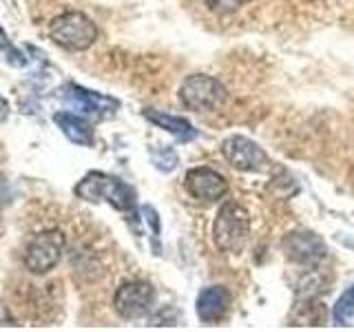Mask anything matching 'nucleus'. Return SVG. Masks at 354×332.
Returning a JSON list of instances; mask_svg holds the SVG:
<instances>
[{"mask_svg":"<svg viewBox=\"0 0 354 332\" xmlns=\"http://www.w3.org/2000/svg\"><path fill=\"white\" fill-rule=\"evenodd\" d=\"M75 195L84 199V202H106L122 213H131L136 210V193L122 180L113 175H106L102 171L86 173L75 186Z\"/></svg>","mask_w":354,"mask_h":332,"instance_id":"1","label":"nucleus"},{"mask_svg":"<svg viewBox=\"0 0 354 332\" xmlns=\"http://www.w3.org/2000/svg\"><path fill=\"white\" fill-rule=\"evenodd\" d=\"M250 235V215L237 202H226L219 208L213 224V239L221 252L237 255L243 250Z\"/></svg>","mask_w":354,"mask_h":332,"instance_id":"2","label":"nucleus"},{"mask_svg":"<svg viewBox=\"0 0 354 332\" xmlns=\"http://www.w3.org/2000/svg\"><path fill=\"white\" fill-rule=\"evenodd\" d=\"M49 33L58 47L69 51H84L97 40L95 22L82 11H64L55 16L49 25Z\"/></svg>","mask_w":354,"mask_h":332,"instance_id":"3","label":"nucleus"},{"mask_svg":"<svg viewBox=\"0 0 354 332\" xmlns=\"http://www.w3.org/2000/svg\"><path fill=\"white\" fill-rule=\"evenodd\" d=\"M228 91L217 77L204 73L188 75L180 86V100L191 111H215L226 102Z\"/></svg>","mask_w":354,"mask_h":332,"instance_id":"4","label":"nucleus"},{"mask_svg":"<svg viewBox=\"0 0 354 332\" xmlns=\"http://www.w3.org/2000/svg\"><path fill=\"white\" fill-rule=\"evenodd\" d=\"M66 237L62 230H42L25 248V268L33 275H47L58 266L64 252Z\"/></svg>","mask_w":354,"mask_h":332,"instance_id":"5","label":"nucleus"},{"mask_svg":"<svg viewBox=\"0 0 354 332\" xmlns=\"http://www.w3.org/2000/svg\"><path fill=\"white\" fill-rule=\"evenodd\" d=\"M155 304V290L147 282H127L122 284L115 297H113V308L122 319H142L151 313Z\"/></svg>","mask_w":354,"mask_h":332,"instance_id":"6","label":"nucleus"},{"mask_svg":"<svg viewBox=\"0 0 354 332\" xmlns=\"http://www.w3.org/2000/svg\"><path fill=\"white\" fill-rule=\"evenodd\" d=\"M281 246H283V252H286L288 259L299 264V266H306V268H317L328 255L324 239H321L313 230L288 232Z\"/></svg>","mask_w":354,"mask_h":332,"instance_id":"7","label":"nucleus"},{"mask_svg":"<svg viewBox=\"0 0 354 332\" xmlns=\"http://www.w3.org/2000/svg\"><path fill=\"white\" fill-rule=\"evenodd\" d=\"M62 100L73 111H80V113L91 116V118H109L120 109V102L115 98L88 91V89L73 84V82H69L62 89Z\"/></svg>","mask_w":354,"mask_h":332,"instance_id":"8","label":"nucleus"},{"mask_svg":"<svg viewBox=\"0 0 354 332\" xmlns=\"http://www.w3.org/2000/svg\"><path fill=\"white\" fill-rule=\"evenodd\" d=\"M221 155L228 160L230 166L237 171H261L268 164V155L259 147L243 136H230L221 142Z\"/></svg>","mask_w":354,"mask_h":332,"instance_id":"9","label":"nucleus"},{"mask_svg":"<svg viewBox=\"0 0 354 332\" xmlns=\"http://www.w3.org/2000/svg\"><path fill=\"white\" fill-rule=\"evenodd\" d=\"M184 186L188 195L199 202H217L228 193V182L224 175L208 169V166H197L186 173Z\"/></svg>","mask_w":354,"mask_h":332,"instance_id":"10","label":"nucleus"},{"mask_svg":"<svg viewBox=\"0 0 354 332\" xmlns=\"http://www.w3.org/2000/svg\"><path fill=\"white\" fill-rule=\"evenodd\" d=\"M230 306V293L224 286H208L202 293L197 295V317L204 321V324H215L221 317L228 313Z\"/></svg>","mask_w":354,"mask_h":332,"instance_id":"11","label":"nucleus"},{"mask_svg":"<svg viewBox=\"0 0 354 332\" xmlns=\"http://www.w3.org/2000/svg\"><path fill=\"white\" fill-rule=\"evenodd\" d=\"M53 122L62 131V136L77 147H91L93 144V129L84 118L71 113V111H58V113H53Z\"/></svg>","mask_w":354,"mask_h":332,"instance_id":"12","label":"nucleus"},{"mask_svg":"<svg viewBox=\"0 0 354 332\" xmlns=\"http://www.w3.org/2000/svg\"><path fill=\"white\" fill-rule=\"evenodd\" d=\"M142 116L147 118L151 124L160 127L164 131L173 133V136L180 140V142H191L197 138V129H193V124L188 120L180 118V116H171V113H164V111L158 109H144Z\"/></svg>","mask_w":354,"mask_h":332,"instance_id":"13","label":"nucleus"},{"mask_svg":"<svg viewBox=\"0 0 354 332\" xmlns=\"http://www.w3.org/2000/svg\"><path fill=\"white\" fill-rule=\"evenodd\" d=\"M352 317H354V284L337 299L335 308H332V319H335L337 326H348Z\"/></svg>","mask_w":354,"mask_h":332,"instance_id":"14","label":"nucleus"},{"mask_svg":"<svg viewBox=\"0 0 354 332\" xmlns=\"http://www.w3.org/2000/svg\"><path fill=\"white\" fill-rule=\"evenodd\" d=\"M0 51H3V55H5V60L11 64V66H18V69H22V66H27V55L22 53L20 49H16L14 44H11V40L7 38V33H5V29L0 27Z\"/></svg>","mask_w":354,"mask_h":332,"instance_id":"15","label":"nucleus"},{"mask_svg":"<svg viewBox=\"0 0 354 332\" xmlns=\"http://www.w3.org/2000/svg\"><path fill=\"white\" fill-rule=\"evenodd\" d=\"M151 160L155 164V169L162 173H171L177 166V153L171 147H160V149H151Z\"/></svg>","mask_w":354,"mask_h":332,"instance_id":"16","label":"nucleus"},{"mask_svg":"<svg viewBox=\"0 0 354 332\" xmlns=\"http://www.w3.org/2000/svg\"><path fill=\"white\" fill-rule=\"evenodd\" d=\"M208 7L217 11V14H232V11L241 9L246 3H250V0H206Z\"/></svg>","mask_w":354,"mask_h":332,"instance_id":"17","label":"nucleus"},{"mask_svg":"<svg viewBox=\"0 0 354 332\" xmlns=\"http://www.w3.org/2000/svg\"><path fill=\"white\" fill-rule=\"evenodd\" d=\"M142 213H144V219H147L149 224H151V228H153L155 255H160V246H158V239H160V217H158V213H155V208H151V206H144Z\"/></svg>","mask_w":354,"mask_h":332,"instance_id":"18","label":"nucleus"},{"mask_svg":"<svg viewBox=\"0 0 354 332\" xmlns=\"http://www.w3.org/2000/svg\"><path fill=\"white\" fill-rule=\"evenodd\" d=\"M0 116H7V102H5V100L3 98H0Z\"/></svg>","mask_w":354,"mask_h":332,"instance_id":"19","label":"nucleus"}]
</instances>
